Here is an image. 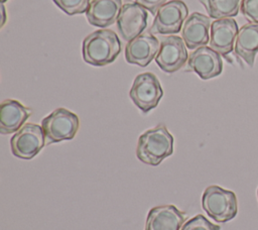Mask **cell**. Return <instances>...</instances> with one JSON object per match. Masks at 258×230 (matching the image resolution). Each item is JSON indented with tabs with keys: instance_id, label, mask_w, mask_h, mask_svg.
Masks as SVG:
<instances>
[{
	"instance_id": "cell-25",
	"label": "cell",
	"mask_w": 258,
	"mask_h": 230,
	"mask_svg": "<svg viewBox=\"0 0 258 230\" xmlns=\"http://www.w3.org/2000/svg\"><path fill=\"white\" fill-rule=\"evenodd\" d=\"M257 198H258V190H257Z\"/></svg>"
},
{
	"instance_id": "cell-6",
	"label": "cell",
	"mask_w": 258,
	"mask_h": 230,
	"mask_svg": "<svg viewBox=\"0 0 258 230\" xmlns=\"http://www.w3.org/2000/svg\"><path fill=\"white\" fill-rule=\"evenodd\" d=\"M129 96L143 113H148L158 105L163 90L154 74L143 73L135 77Z\"/></svg>"
},
{
	"instance_id": "cell-24",
	"label": "cell",
	"mask_w": 258,
	"mask_h": 230,
	"mask_svg": "<svg viewBox=\"0 0 258 230\" xmlns=\"http://www.w3.org/2000/svg\"><path fill=\"white\" fill-rule=\"evenodd\" d=\"M1 1V3H4V2H6L7 0H0Z\"/></svg>"
},
{
	"instance_id": "cell-9",
	"label": "cell",
	"mask_w": 258,
	"mask_h": 230,
	"mask_svg": "<svg viewBox=\"0 0 258 230\" xmlns=\"http://www.w3.org/2000/svg\"><path fill=\"white\" fill-rule=\"evenodd\" d=\"M147 18L148 13L140 4L136 2L124 4L117 19V28L122 38L130 41L142 34L147 26Z\"/></svg>"
},
{
	"instance_id": "cell-10",
	"label": "cell",
	"mask_w": 258,
	"mask_h": 230,
	"mask_svg": "<svg viewBox=\"0 0 258 230\" xmlns=\"http://www.w3.org/2000/svg\"><path fill=\"white\" fill-rule=\"evenodd\" d=\"M187 71L195 72L202 80L215 78L223 71L221 54L206 45L198 47L188 56Z\"/></svg>"
},
{
	"instance_id": "cell-15",
	"label": "cell",
	"mask_w": 258,
	"mask_h": 230,
	"mask_svg": "<svg viewBox=\"0 0 258 230\" xmlns=\"http://www.w3.org/2000/svg\"><path fill=\"white\" fill-rule=\"evenodd\" d=\"M31 110L19 101L13 99L4 100L0 107V132L10 134L17 132L28 119Z\"/></svg>"
},
{
	"instance_id": "cell-8",
	"label": "cell",
	"mask_w": 258,
	"mask_h": 230,
	"mask_svg": "<svg viewBox=\"0 0 258 230\" xmlns=\"http://www.w3.org/2000/svg\"><path fill=\"white\" fill-rule=\"evenodd\" d=\"M187 56L183 39L177 35H168L161 37L155 62L163 72L172 74L185 65Z\"/></svg>"
},
{
	"instance_id": "cell-20",
	"label": "cell",
	"mask_w": 258,
	"mask_h": 230,
	"mask_svg": "<svg viewBox=\"0 0 258 230\" xmlns=\"http://www.w3.org/2000/svg\"><path fill=\"white\" fill-rule=\"evenodd\" d=\"M180 230H221V227L210 222L205 216L200 214L187 220Z\"/></svg>"
},
{
	"instance_id": "cell-1",
	"label": "cell",
	"mask_w": 258,
	"mask_h": 230,
	"mask_svg": "<svg viewBox=\"0 0 258 230\" xmlns=\"http://www.w3.org/2000/svg\"><path fill=\"white\" fill-rule=\"evenodd\" d=\"M121 51V42L113 30L99 29L83 40V59L92 66L103 67L113 63Z\"/></svg>"
},
{
	"instance_id": "cell-17",
	"label": "cell",
	"mask_w": 258,
	"mask_h": 230,
	"mask_svg": "<svg viewBox=\"0 0 258 230\" xmlns=\"http://www.w3.org/2000/svg\"><path fill=\"white\" fill-rule=\"evenodd\" d=\"M235 54L245 62L250 68L254 66L255 58L258 52V24L246 23L237 34L235 46Z\"/></svg>"
},
{
	"instance_id": "cell-16",
	"label": "cell",
	"mask_w": 258,
	"mask_h": 230,
	"mask_svg": "<svg viewBox=\"0 0 258 230\" xmlns=\"http://www.w3.org/2000/svg\"><path fill=\"white\" fill-rule=\"evenodd\" d=\"M121 9L122 0H91L86 17L91 25L105 28L118 19Z\"/></svg>"
},
{
	"instance_id": "cell-18",
	"label": "cell",
	"mask_w": 258,
	"mask_h": 230,
	"mask_svg": "<svg viewBox=\"0 0 258 230\" xmlns=\"http://www.w3.org/2000/svg\"><path fill=\"white\" fill-rule=\"evenodd\" d=\"M211 18L223 19L236 16L242 0H199Z\"/></svg>"
},
{
	"instance_id": "cell-14",
	"label": "cell",
	"mask_w": 258,
	"mask_h": 230,
	"mask_svg": "<svg viewBox=\"0 0 258 230\" xmlns=\"http://www.w3.org/2000/svg\"><path fill=\"white\" fill-rule=\"evenodd\" d=\"M210 17L200 12L191 13L183 23L181 37L189 49H197L210 42Z\"/></svg>"
},
{
	"instance_id": "cell-11",
	"label": "cell",
	"mask_w": 258,
	"mask_h": 230,
	"mask_svg": "<svg viewBox=\"0 0 258 230\" xmlns=\"http://www.w3.org/2000/svg\"><path fill=\"white\" fill-rule=\"evenodd\" d=\"M159 46L160 42L152 33H142L127 42L125 59L129 64L146 67L156 56Z\"/></svg>"
},
{
	"instance_id": "cell-5",
	"label": "cell",
	"mask_w": 258,
	"mask_h": 230,
	"mask_svg": "<svg viewBox=\"0 0 258 230\" xmlns=\"http://www.w3.org/2000/svg\"><path fill=\"white\" fill-rule=\"evenodd\" d=\"M45 144L43 129L35 123H25L10 139L12 154L21 159L33 158Z\"/></svg>"
},
{
	"instance_id": "cell-12",
	"label": "cell",
	"mask_w": 258,
	"mask_h": 230,
	"mask_svg": "<svg viewBox=\"0 0 258 230\" xmlns=\"http://www.w3.org/2000/svg\"><path fill=\"white\" fill-rule=\"evenodd\" d=\"M238 25L233 18L216 19L211 24L210 47L223 56L229 54L235 46Z\"/></svg>"
},
{
	"instance_id": "cell-21",
	"label": "cell",
	"mask_w": 258,
	"mask_h": 230,
	"mask_svg": "<svg viewBox=\"0 0 258 230\" xmlns=\"http://www.w3.org/2000/svg\"><path fill=\"white\" fill-rule=\"evenodd\" d=\"M240 10L250 23L258 24V0H242Z\"/></svg>"
},
{
	"instance_id": "cell-3",
	"label": "cell",
	"mask_w": 258,
	"mask_h": 230,
	"mask_svg": "<svg viewBox=\"0 0 258 230\" xmlns=\"http://www.w3.org/2000/svg\"><path fill=\"white\" fill-rule=\"evenodd\" d=\"M205 212L216 222L226 223L238 213V202L234 192L213 185L206 188L202 196Z\"/></svg>"
},
{
	"instance_id": "cell-7",
	"label": "cell",
	"mask_w": 258,
	"mask_h": 230,
	"mask_svg": "<svg viewBox=\"0 0 258 230\" xmlns=\"http://www.w3.org/2000/svg\"><path fill=\"white\" fill-rule=\"evenodd\" d=\"M187 15L188 9L183 1L171 0L166 2L157 10L149 32L152 34L177 33Z\"/></svg>"
},
{
	"instance_id": "cell-19",
	"label": "cell",
	"mask_w": 258,
	"mask_h": 230,
	"mask_svg": "<svg viewBox=\"0 0 258 230\" xmlns=\"http://www.w3.org/2000/svg\"><path fill=\"white\" fill-rule=\"evenodd\" d=\"M54 4L68 15L87 12L91 0H52Z\"/></svg>"
},
{
	"instance_id": "cell-4",
	"label": "cell",
	"mask_w": 258,
	"mask_h": 230,
	"mask_svg": "<svg viewBox=\"0 0 258 230\" xmlns=\"http://www.w3.org/2000/svg\"><path fill=\"white\" fill-rule=\"evenodd\" d=\"M79 126V117L66 108L53 110L41 121L46 144L73 139L78 132Z\"/></svg>"
},
{
	"instance_id": "cell-2",
	"label": "cell",
	"mask_w": 258,
	"mask_h": 230,
	"mask_svg": "<svg viewBox=\"0 0 258 230\" xmlns=\"http://www.w3.org/2000/svg\"><path fill=\"white\" fill-rule=\"evenodd\" d=\"M172 152L173 137L163 124H158L139 136L136 156L143 163L156 166Z\"/></svg>"
},
{
	"instance_id": "cell-23",
	"label": "cell",
	"mask_w": 258,
	"mask_h": 230,
	"mask_svg": "<svg viewBox=\"0 0 258 230\" xmlns=\"http://www.w3.org/2000/svg\"><path fill=\"white\" fill-rule=\"evenodd\" d=\"M1 12H2V21H1V26L5 24V19H6V13H5V7L3 3H1Z\"/></svg>"
},
{
	"instance_id": "cell-22",
	"label": "cell",
	"mask_w": 258,
	"mask_h": 230,
	"mask_svg": "<svg viewBox=\"0 0 258 230\" xmlns=\"http://www.w3.org/2000/svg\"><path fill=\"white\" fill-rule=\"evenodd\" d=\"M136 3L143 6L151 14H156L157 10L166 3V0H135Z\"/></svg>"
},
{
	"instance_id": "cell-13",
	"label": "cell",
	"mask_w": 258,
	"mask_h": 230,
	"mask_svg": "<svg viewBox=\"0 0 258 230\" xmlns=\"http://www.w3.org/2000/svg\"><path fill=\"white\" fill-rule=\"evenodd\" d=\"M185 218L174 205L157 206L148 212L144 230H180Z\"/></svg>"
}]
</instances>
